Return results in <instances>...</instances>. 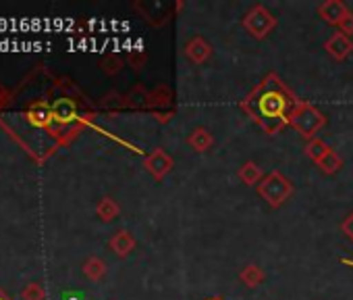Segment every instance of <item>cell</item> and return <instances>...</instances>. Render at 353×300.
<instances>
[{"mask_svg": "<svg viewBox=\"0 0 353 300\" xmlns=\"http://www.w3.org/2000/svg\"><path fill=\"white\" fill-rule=\"evenodd\" d=\"M305 155L318 165V161L328 153V150H330V146L324 142V140H320V138H314V140H307V144H305Z\"/></svg>", "mask_w": 353, "mask_h": 300, "instance_id": "obj_16", "label": "cell"}, {"mask_svg": "<svg viewBox=\"0 0 353 300\" xmlns=\"http://www.w3.org/2000/svg\"><path fill=\"white\" fill-rule=\"evenodd\" d=\"M83 275L90 279V281H100L104 275H106V263L100 259V256H90L83 261Z\"/></svg>", "mask_w": 353, "mask_h": 300, "instance_id": "obj_14", "label": "cell"}, {"mask_svg": "<svg viewBox=\"0 0 353 300\" xmlns=\"http://www.w3.org/2000/svg\"><path fill=\"white\" fill-rule=\"evenodd\" d=\"M295 192L293 182L283 176L281 171H270L268 176H264V180L258 186V196L270 207V209H279L283 207Z\"/></svg>", "mask_w": 353, "mask_h": 300, "instance_id": "obj_3", "label": "cell"}, {"mask_svg": "<svg viewBox=\"0 0 353 300\" xmlns=\"http://www.w3.org/2000/svg\"><path fill=\"white\" fill-rule=\"evenodd\" d=\"M96 215H98L100 221L110 223V221H114L121 215V207H119V203L112 196H102L98 200V205H96Z\"/></svg>", "mask_w": 353, "mask_h": 300, "instance_id": "obj_11", "label": "cell"}, {"mask_svg": "<svg viewBox=\"0 0 353 300\" xmlns=\"http://www.w3.org/2000/svg\"><path fill=\"white\" fill-rule=\"evenodd\" d=\"M188 144L192 146L194 153H206V150L212 148L214 138H212V133H210L206 127H196V129H192V133L188 135Z\"/></svg>", "mask_w": 353, "mask_h": 300, "instance_id": "obj_10", "label": "cell"}, {"mask_svg": "<svg viewBox=\"0 0 353 300\" xmlns=\"http://www.w3.org/2000/svg\"><path fill=\"white\" fill-rule=\"evenodd\" d=\"M237 176H239V180L245 184V186H260V182L264 180V174H262V167L258 165V163H254V161H248V163H243L241 167H239V171H237Z\"/></svg>", "mask_w": 353, "mask_h": 300, "instance_id": "obj_12", "label": "cell"}, {"mask_svg": "<svg viewBox=\"0 0 353 300\" xmlns=\"http://www.w3.org/2000/svg\"><path fill=\"white\" fill-rule=\"evenodd\" d=\"M123 59L119 57V55H106V57H102V61H100V69L106 73V75H117L121 69H123Z\"/></svg>", "mask_w": 353, "mask_h": 300, "instance_id": "obj_19", "label": "cell"}, {"mask_svg": "<svg viewBox=\"0 0 353 300\" xmlns=\"http://www.w3.org/2000/svg\"><path fill=\"white\" fill-rule=\"evenodd\" d=\"M15 102V92L9 90L3 82H0V113H5L13 106Z\"/></svg>", "mask_w": 353, "mask_h": 300, "instance_id": "obj_22", "label": "cell"}, {"mask_svg": "<svg viewBox=\"0 0 353 300\" xmlns=\"http://www.w3.org/2000/svg\"><path fill=\"white\" fill-rule=\"evenodd\" d=\"M324 125H326V115H324L318 106H314V104H310V102H305V100H299V102L295 104V109L291 111L289 127H293V129H295L301 138H305V140L318 138L316 133H318Z\"/></svg>", "mask_w": 353, "mask_h": 300, "instance_id": "obj_2", "label": "cell"}, {"mask_svg": "<svg viewBox=\"0 0 353 300\" xmlns=\"http://www.w3.org/2000/svg\"><path fill=\"white\" fill-rule=\"evenodd\" d=\"M137 246V240L135 236L129 232V229H119L112 234V238L108 240V248L119 256V259H127Z\"/></svg>", "mask_w": 353, "mask_h": 300, "instance_id": "obj_7", "label": "cell"}, {"mask_svg": "<svg viewBox=\"0 0 353 300\" xmlns=\"http://www.w3.org/2000/svg\"><path fill=\"white\" fill-rule=\"evenodd\" d=\"M21 298H23V300H46V290H44L42 283L32 281V283H28V285L23 288Z\"/></svg>", "mask_w": 353, "mask_h": 300, "instance_id": "obj_21", "label": "cell"}, {"mask_svg": "<svg viewBox=\"0 0 353 300\" xmlns=\"http://www.w3.org/2000/svg\"><path fill=\"white\" fill-rule=\"evenodd\" d=\"M185 57L196 63V65H204L210 57H212V46L208 40H204L202 36H194L188 44H185Z\"/></svg>", "mask_w": 353, "mask_h": 300, "instance_id": "obj_8", "label": "cell"}, {"mask_svg": "<svg viewBox=\"0 0 353 300\" xmlns=\"http://www.w3.org/2000/svg\"><path fill=\"white\" fill-rule=\"evenodd\" d=\"M299 98L283 84V79L276 73H268L243 100L241 111L262 127L264 133L276 135L281 129L289 125L291 111Z\"/></svg>", "mask_w": 353, "mask_h": 300, "instance_id": "obj_1", "label": "cell"}, {"mask_svg": "<svg viewBox=\"0 0 353 300\" xmlns=\"http://www.w3.org/2000/svg\"><path fill=\"white\" fill-rule=\"evenodd\" d=\"M206 300H223V298H206Z\"/></svg>", "mask_w": 353, "mask_h": 300, "instance_id": "obj_28", "label": "cell"}, {"mask_svg": "<svg viewBox=\"0 0 353 300\" xmlns=\"http://www.w3.org/2000/svg\"><path fill=\"white\" fill-rule=\"evenodd\" d=\"M264 277H266V275H264V271H262L258 265H254V263H252V265H245V267L239 271V279H241V283H243V285H248V288H252V290H254V288H258V285L264 281Z\"/></svg>", "mask_w": 353, "mask_h": 300, "instance_id": "obj_15", "label": "cell"}, {"mask_svg": "<svg viewBox=\"0 0 353 300\" xmlns=\"http://www.w3.org/2000/svg\"><path fill=\"white\" fill-rule=\"evenodd\" d=\"M168 104H172V92L166 86H158L154 92H150L148 109H152L154 113H160V109H168Z\"/></svg>", "mask_w": 353, "mask_h": 300, "instance_id": "obj_13", "label": "cell"}, {"mask_svg": "<svg viewBox=\"0 0 353 300\" xmlns=\"http://www.w3.org/2000/svg\"><path fill=\"white\" fill-rule=\"evenodd\" d=\"M341 263H343V265H349V267H353V261H349V259H343Z\"/></svg>", "mask_w": 353, "mask_h": 300, "instance_id": "obj_27", "label": "cell"}, {"mask_svg": "<svg viewBox=\"0 0 353 300\" xmlns=\"http://www.w3.org/2000/svg\"><path fill=\"white\" fill-rule=\"evenodd\" d=\"M100 106L106 111H117V109H123L127 104H125V96H121L119 92H108L100 98Z\"/></svg>", "mask_w": 353, "mask_h": 300, "instance_id": "obj_20", "label": "cell"}, {"mask_svg": "<svg viewBox=\"0 0 353 300\" xmlns=\"http://www.w3.org/2000/svg\"><path fill=\"white\" fill-rule=\"evenodd\" d=\"M148 98H150V92H145L143 86H135L125 96V104L131 106V109H143V106H148Z\"/></svg>", "mask_w": 353, "mask_h": 300, "instance_id": "obj_18", "label": "cell"}, {"mask_svg": "<svg viewBox=\"0 0 353 300\" xmlns=\"http://www.w3.org/2000/svg\"><path fill=\"white\" fill-rule=\"evenodd\" d=\"M318 167L324 171V174H328V176H334L336 171H341V167H343V159L334 153V150L330 148L328 153L318 161Z\"/></svg>", "mask_w": 353, "mask_h": 300, "instance_id": "obj_17", "label": "cell"}, {"mask_svg": "<svg viewBox=\"0 0 353 300\" xmlns=\"http://www.w3.org/2000/svg\"><path fill=\"white\" fill-rule=\"evenodd\" d=\"M339 32L345 34V36H349V38L353 36V13H351V11H349V13L343 17V21L339 24Z\"/></svg>", "mask_w": 353, "mask_h": 300, "instance_id": "obj_23", "label": "cell"}, {"mask_svg": "<svg viewBox=\"0 0 353 300\" xmlns=\"http://www.w3.org/2000/svg\"><path fill=\"white\" fill-rule=\"evenodd\" d=\"M324 50H326V55H328L332 61L341 63V61H345V59L353 53V40H351L349 36L336 32V34H332V36L324 42Z\"/></svg>", "mask_w": 353, "mask_h": 300, "instance_id": "obj_6", "label": "cell"}, {"mask_svg": "<svg viewBox=\"0 0 353 300\" xmlns=\"http://www.w3.org/2000/svg\"><path fill=\"white\" fill-rule=\"evenodd\" d=\"M347 13H349V9H347L345 3H341V0H324V3L318 7V15H320L326 24L336 26V28H339V24L343 21V17H345Z\"/></svg>", "mask_w": 353, "mask_h": 300, "instance_id": "obj_9", "label": "cell"}, {"mask_svg": "<svg viewBox=\"0 0 353 300\" xmlns=\"http://www.w3.org/2000/svg\"><path fill=\"white\" fill-rule=\"evenodd\" d=\"M143 61H145V55H135V53L129 55V63H131L133 71H139L143 67Z\"/></svg>", "mask_w": 353, "mask_h": 300, "instance_id": "obj_25", "label": "cell"}, {"mask_svg": "<svg viewBox=\"0 0 353 300\" xmlns=\"http://www.w3.org/2000/svg\"><path fill=\"white\" fill-rule=\"evenodd\" d=\"M243 30L254 38V40H264L268 38L274 28H276V17L262 5L252 7L245 15H243Z\"/></svg>", "mask_w": 353, "mask_h": 300, "instance_id": "obj_4", "label": "cell"}, {"mask_svg": "<svg viewBox=\"0 0 353 300\" xmlns=\"http://www.w3.org/2000/svg\"><path fill=\"white\" fill-rule=\"evenodd\" d=\"M0 300H11V298H9V296H7V294L3 292V290H0Z\"/></svg>", "mask_w": 353, "mask_h": 300, "instance_id": "obj_26", "label": "cell"}, {"mask_svg": "<svg viewBox=\"0 0 353 300\" xmlns=\"http://www.w3.org/2000/svg\"><path fill=\"white\" fill-rule=\"evenodd\" d=\"M143 167L145 171L156 180V182H162L174 167V161L172 157L166 153L164 148H154L150 155L143 157Z\"/></svg>", "mask_w": 353, "mask_h": 300, "instance_id": "obj_5", "label": "cell"}, {"mask_svg": "<svg viewBox=\"0 0 353 300\" xmlns=\"http://www.w3.org/2000/svg\"><path fill=\"white\" fill-rule=\"evenodd\" d=\"M341 232L345 234V238H347V240H351V242H353V211L343 219V223H341Z\"/></svg>", "mask_w": 353, "mask_h": 300, "instance_id": "obj_24", "label": "cell"}]
</instances>
